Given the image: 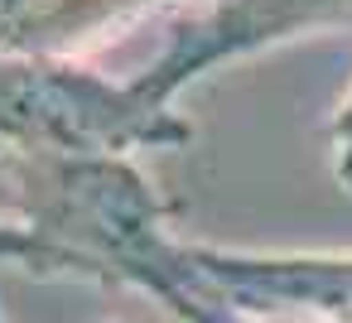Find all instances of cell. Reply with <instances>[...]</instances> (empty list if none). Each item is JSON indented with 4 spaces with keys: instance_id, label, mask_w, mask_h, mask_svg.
<instances>
[{
    "instance_id": "6da1fadb",
    "label": "cell",
    "mask_w": 352,
    "mask_h": 323,
    "mask_svg": "<svg viewBox=\"0 0 352 323\" xmlns=\"http://www.w3.org/2000/svg\"><path fill=\"white\" fill-rule=\"evenodd\" d=\"M131 289L155 294L169 313L198 309L241 318H294V323H352V256H256L179 241L160 232L140 256Z\"/></svg>"
},
{
    "instance_id": "7a4b0ae2",
    "label": "cell",
    "mask_w": 352,
    "mask_h": 323,
    "mask_svg": "<svg viewBox=\"0 0 352 323\" xmlns=\"http://www.w3.org/2000/svg\"><path fill=\"white\" fill-rule=\"evenodd\" d=\"M338 15H352V0H212V10L188 20V30H179L169 49L140 78H131V87L145 102L169 107L174 92L193 82L203 68L236 58L246 49H261L270 39H285L294 30L338 20Z\"/></svg>"
},
{
    "instance_id": "3957f363",
    "label": "cell",
    "mask_w": 352,
    "mask_h": 323,
    "mask_svg": "<svg viewBox=\"0 0 352 323\" xmlns=\"http://www.w3.org/2000/svg\"><path fill=\"white\" fill-rule=\"evenodd\" d=\"M333 174H338V183L352 193V97L338 107V116H333Z\"/></svg>"
}]
</instances>
